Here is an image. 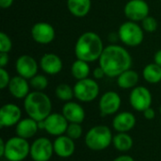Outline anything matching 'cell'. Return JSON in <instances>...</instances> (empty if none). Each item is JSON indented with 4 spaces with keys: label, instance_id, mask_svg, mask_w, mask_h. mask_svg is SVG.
<instances>
[{
    "label": "cell",
    "instance_id": "6da1fadb",
    "mask_svg": "<svg viewBox=\"0 0 161 161\" xmlns=\"http://www.w3.org/2000/svg\"><path fill=\"white\" fill-rule=\"evenodd\" d=\"M98 60L99 66L108 77L117 78L122 73L131 69L132 66V58L128 51L116 44L106 46Z\"/></svg>",
    "mask_w": 161,
    "mask_h": 161
},
{
    "label": "cell",
    "instance_id": "7a4b0ae2",
    "mask_svg": "<svg viewBox=\"0 0 161 161\" xmlns=\"http://www.w3.org/2000/svg\"><path fill=\"white\" fill-rule=\"evenodd\" d=\"M105 49L101 37L92 31L81 34L75 45V55L77 59L87 62L98 60Z\"/></svg>",
    "mask_w": 161,
    "mask_h": 161
},
{
    "label": "cell",
    "instance_id": "3957f363",
    "mask_svg": "<svg viewBox=\"0 0 161 161\" xmlns=\"http://www.w3.org/2000/svg\"><path fill=\"white\" fill-rule=\"evenodd\" d=\"M24 108L28 117L37 122L44 121L52 113V102L43 92L33 91L24 99Z\"/></svg>",
    "mask_w": 161,
    "mask_h": 161
},
{
    "label": "cell",
    "instance_id": "277c9868",
    "mask_svg": "<svg viewBox=\"0 0 161 161\" xmlns=\"http://www.w3.org/2000/svg\"><path fill=\"white\" fill-rule=\"evenodd\" d=\"M113 135L107 125H95L85 135V144L92 151H103L110 146L113 142Z\"/></svg>",
    "mask_w": 161,
    "mask_h": 161
},
{
    "label": "cell",
    "instance_id": "5b68a950",
    "mask_svg": "<svg viewBox=\"0 0 161 161\" xmlns=\"http://www.w3.org/2000/svg\"><path fill=\"white\" fill-rule=\"evenodd\" d=\"M30 144L27 140L18 136L6 142L4 158L8 161H23L30 156Z\"/></svg>",
    "mask_w": 161,
    "mask_h": 161
},
{
    "label": "cell",
    "instance_id": "8992f818",
    "mask_svg": "<svg viewBox=\"0 0 161 161\" xmlns=\"http://www.w3.org/2000/svg\"><path fill=\"white\" fill-rule=\"evenodd\" d=\"M118 36L124 44L129 47H136L143 42L144 30L138 23L126 21L120 25Z\"/></svg>",
    "mask_w": 161,
    "mask_h": 161
},
{
    "label": "cell",
    "instance_id": "52a82bcc",
    "mask_svg": "<svg viewBox=\"0 0 161 161\" xmlns=\"http://www.w3.org/2000/svg\"><path fill=\"white\" fill-rule=\"evenodd\" d=\"M73 88L75 97L83 103H90L94 101L100 92V88L96 80L90 77L77 80Z\"/></svg>",
    "mask_w": 161,
    "mask_h": 161
},
{
    "label": "cell",
    "instance_id": "ba28073f",
    "mask_svg": "<svg viewBox=\"0 0 161 161\" xmlns=\"http://www.w3.org/2000/svg\"><path fill=\"white\" fill-rule=\"evenodd\" d=\"M54 154V144L48 138L41 137L31 143L30 158L33 161H49Z\"/></svg>",
    "mask_w": 161,
    "mask_h": 161
},
{
    "label": "cell",
    "instance_id": "9c48e42d",
    "mask_svg": "<svg viewBox=\"0 0 161 161\" xmlns=\"http://www.w3.org/2000/svg\"><path fill=\"white\" fill-rule=\"evenodd\" d=\"M131 107L139 112H143L150 108L153 103V96L149 89L143 86H137L132 89L129 94Z\"/></svg>",
    "mask_w": 161,
    "mask_h": 161
},
{
    "label": "cell",
    "instance_id": "30bf717a",
    "mask_svg": "<svg viewBox=\"0 0 161 161\" xmlns=\"http://www.w3.org/2000/svg\"><path fill=\"white\" fill-rule=\"evenodd\" d=\"M124 13L128 21L142 22L149 16L150 8L145 0H129L124 8Z\"/></svg>",
    "mask_w": 161,
    "mask_h": 161
},
{
    "label": "cell",
    "instance_id": "8fae6325",
    "mask_svg": "<svg viewBox=\"0 0 161 161\" xmlns=\"http://www.w3.org/2000/svg\"><path fill=\"white\" fill-rule=\"evenodd\" d=\"M69 122L63 116L62 113L52 112L44 120V130L51 136L58 137L65 135Z\"/></svg>",
    "mask_w": 161,
    "mask_h": 161
},
{
    "label": "cell",
    "instance_id": "7c38bea8",
    "mask_svg": "<svg viewBox=\"0 0 161 161\" xmlns=\"http://www.w3.org/2000/svg\"><path fill=\"white\" fill-rule=\"evenodd\" d=\"M122 99L118 92L108 91L105 92L99 100V109L102 116H109L117 113L121 108Z\"/></svg>",
    "mask_w": 161,
    "mask_h": 161
},
{
    "label": "cell",
    "instance_id": "4fadbf2b",
    "mask_svg": "<svg viewBox=\"0 0 161 161\" xmlns=\"http://www.w3.org/2000/svg\"><path fill=\"white\" fill-rule=\"evenodd\" d=\"M22 120V110L21 108L13 104L8 103L1 107L0 108V127H12L16 125Z\"/></svg>",
    "mask_w": 161,
    "mask_h": 161
},
{
    "label": "cell",
    "instance_id": "5bb4252c",
    "mask_svg": "<svg viewBox=\"0 0 161 161\" xmlns=\"http://www.w3.org/2000/svg\"><path fill=\"white\" fill-rule=\"evenodd\" d=\"M30 34L32 39L40 44H48L55 40L56 32L52 25L46 22H38L33 25Z\"/></svg>",
    "mask_w": 161,
    "mask_h": 161
},
{
    "label": "cell",
    "instance_id": "9a60e30c",
    "mask_svg": "<svg viewBox=\"0 0 161 161\" xmlns=\"http://www.w3.org/2000/svg\"><path fill=\"white\" fill-rule=\"evenodd\" d=\"M17 75L29 80L38 74L39 65L37 60L29 55L20 56L15 62Z\"/></svg>",
    "mask_w": 161,
    "mask_h": 161
},
{
    "label": "cell",
    "instance_id": "2e32d148",
    "mask_svg": "<svg viewBox=\"0 0 161 161\" xmlns=\"http://www.w3.org/2000/svg\"><path fill=\"white\" fill-rule=\"evenodd\" d=\"M53 144L55 155L61 158H68L72 157L75 151V141L68 137L66 134L57 137Z\"/></svg>",
    "mask_w": 161,
    "mask_h": 161
},
{
    "label": "cell",
    "instance_id": "e0dca14e",
    "mask_svg": "<svg viewBox=\"0 0 161 161\" xmlns=\"http://www.w3.org/2000/svg\"><path fill=\"white\" fill-rule=\"evenodd\" d=\"M40 68L50 75H58L61 72L63 63L61 58L54 53H46L40 59Z\"/></svg>",
    "mask_w": 161,
    "mask_h": 161
},
{
    "label": "cell",
    "instance_id": "ac0fdd59",
    "mask_svg": "<svg viewBox=\"0 0 161 161\" xmlns=\"http://www.w3.org/2000/svg\"><path fill=\"white\" fill-rule=\"evenodd\" d=\"M136 123V117L132 112L122 111L114 116L112 120V126L118 133H127L135 127Z\"/></svg>",
    "mask_w": 161,
    "mask_h": 161
},
{
    "label": "cell",
    "instance_id": "d6986e66",
    "mask_svg": "<svg viewBox=\"0 0 161 161\" xmlns=\"http://www.w3.org/2000/svg\"><path fill=\"white\" fill-rule=\"evenodd\" d=\"M61 113L69 122V124L70 123L82 124L86 117L84 108L80 104L73 101L66 102L63 105Z\"/></svg>",
    "mask_w": 161,
    "mask_h": 161
},
{
    "label": "cell",
    "instance_id": "ffe728a7",
    "mask_svg": "<svg viewBox=\"0 0 161 161\" xmlns=\"http://www.w3.org/2000/svg\"><path fill=\"white\" fill-rule=\"evenodd\" d=\"M8 89L12 97L16 99H25L30 92V84L27 79L17 75L11 77Z\"/></svg>",
    "mask_w": 161,
    "mask_h": 161
},
{
    "label": "cell",
    "instance_id": "44dd1931",
    "mask_svg": "<svg viewBox=\"0 0 161 161\" xmlns=\"http://www.w3.org/2000/svg\"><path fill=\"white\" fill-rule=\"evenodd\" d=\"M39 124L36 120L27 117L23 118L16 125H15V132L16 136L21 137L23 139L28 140L33 138L38 130H39Z\"/></svg>",
    "mask_w": 161,
    "mask_h": 161
},
{
    "label": "cell",
    "instance_id": "7402d4cb",
    "mask_svg": "<svg viewBox=\"0 0 161 161\" xmlns=\"http://www.w3.org/2000/svg\"><path fill=\"white\" fill-rule=\"evenodd\" d=\"M67 8L73 16L83 18L91 10L92 0H67Z\"/></svg>",
    "mask_w": 161,
    "mask_h": 161
},
{
    "label": "cell",
    "instance_id": "603a6c76",
    "mask_svg": "<svg viewBox=\"0 0 161 161\" xmlns=\"http://www.w3.org/2000/svg\"><path fill=\"white\" fill-rule=\"evenodd\" d=\"M139 74L132 70L128 69L122 73L118 77H117V85L119 88L124 89V90H129V89H134L137 87L139 83Z\"/></svg>",
    "mask_w": 161,
    "mask_h": 161
},
{
    "label": "cell",
    "instance_id": "cb8c5ba5",
    "mask_svg": "<svg viewBox=\"0 0 161 161\" xmlns=\"http://www.w3.org/2000/svg\"><path fill=\"white\" fill-rule=\"evenodd\" d=\"M112 143L116 150L125 153V152L131 150V148L133 147L134 142H133L132 137L128 133L121 132V133H117L113 137Z\"/></svg>",
    "mask_w": 161,
    "mask_h": 161
},
{
    "label": "cell",
    "instance_id": "d4e9b609",
    "mask_svg": "<svg viewBox=\"0 0 161 161\" xmlns=\"http://www.w3.org/2000/svg\"><path fill=\"white\" fill-rule=\"evenodd\" d=\"M91 73V68L89 65V62L77 59L75 60L71 66V74L74 78L76 80H81L88 78Z\"/></svg>",
    "mask_w": 161,
    "mask_h": 161
},
{
    "label": "cell",
    "instance_id": "484cf974",
    "mask_svg": "<svg viewBox=\"0 0 161 161\" xmlns=\"http://www.w3.org/2000/svg\"><path fill=\"white\" fill-rule=\"evenodd\" d=\"M143 78L150 84H158L161 81V67L155 62L147 64L142 71Z\"/></svg>",
    "mask_w": 161,
    "mask_h": 161
},
{
    "label": "cell",
    "instance_id": "4316f807",
    "mask_svg": "<svg viewBox=\"0 0 161 161\" xmlns=\"http://www.w3.org/2000/svg\"><path fill=\"white\" fill-rule=\"evenodd\" d=\"M55 93H56V96L58 99L64 101V102L72 101V99L75 97L74 88H72L70 85H68L66 83L58 84L56 88Z\"/></svg>",
    "mask_w": 161,
    "mask_h": 161
},
{
    "label": "cell",
    "instance_id": "83f0119b",
    "mask_svg": "<svg viewBox=\"0 0 161 161\" xmlns=\"http://www.w3.org/2000/svg\"><path fill=\"white\" fill-rule=\"evenodd\" d=\"M29 84L34 91L43 92L48 87V79L45 75L37 74L35 76L29 79Z\"/></svg>",
    "mask_w": 161,
    "mask_h": 161
},
{
    "label": "cell",
    "instance_id": "f1b7e54d",
    "mask_svg": "<svg viewBox=\"0 0 161 161\" xmlns=\"http://www.w3.org/2000/svg\"><path fill=\"white\" fill-rule=\"evenodd\" d=\"M66 135L71 139H73L74 141L80 139L83 135V127L81 124L70 123L66 131Z\"/></svg>",
    "mask_w": 161,
    "mask_h": 161
},
{
    "label": "cell",
    "instance_id": "f546056e",
    "mask_svg": "<svg viewBox=\"0 0 161 161\" xmlns=\"http://www.w3.org/2000/svg\"><path fill=\"white\" fill-rule=\"evenodd\" d=\"M142 27L145 32L154 33L158 27V22L155 17L149 15L142 21Z\"/></svg>",
    "mask_w": 161,
    "mask_h": 161
},
{
    "label": "cell",
    "instance_id": "4dcf8cb0",
    "mask_svg": "<svg viewBox=\"0 0 161 161\" xmlns=\"http://www.w3.org/2000/svg\"><path fill=\"white\" fill-rule=\"evenodd\" d=\"M12 48V42L8 34L5 32L0 33V52L8 53Z\"/></svg>",
    "mask_w": 161,
    "mask_h": 161
},
{
    "label": "cell",
    "instance_id": "1f68e13d",
    "mask_svg": "<svg viewBox=\"0 0 161 161\" xmlns=\"http://www.w3.org/2000/svg\"><path fill=\"white\" fill-rule=\"evenodd\" d=\"M11 77L9 76L8 72L5 68H0V89L4 90L8 88Z\"/></svg>",
    "mask_w": 161,
    "mask_h": 161
},
{
    "label": "cell",
    "instance_id": "d6a6232c",
    "mask_svg": "<svg viewBox=\"0 0 161 161\" xmlns=\"http://www.w3.org/2000/svg\"><path fill=\"white\" fill-rule=\"evenodd\" d=\"M92 75H93V78L94 79H102L106 76V74H105V71L100 67H96L93 71H92Z\"/></svg>",
    "mask_w": 161,
    "mask_h": 161
},
{
    "label": "cell",
    "instance_id": "836d02e7",
    "mask_svg": "<svg viewBox=\"0 0 161 161\" xmlns=\"http://www.w3.org/2000/svg\"><path fill=\"white\" fill-rule=\"evenodd\" d=\"M142 113H143V116H144V118L146 120H150L151 121V120H154L155 117H156V111H155V109L152 107H150L147 109H145Z\"/></svg>",
    "mask_w": 161,
    "mask_h": 161
},
{
    "label": "cell",
    "instance_id": "e575fe53",
    "mask_svg": "<svg viewBox=\"0 0 161 161\" xmlns=\"http://www.w3.org/2000/svg\"><path fill=\"white\" fill-rule=\"evenodd\" d=\"M9 60L8 53H3L0 52V68H5Z\"/></svg>",
    "mask_w": 161,
    "mask_h": 161
},
{
    "label": "cell",
    "instance_id": "d590c367",
    "mask_svg": "<svg viewBox=\"0 0 161 161\" xmlns=\"http://www.w3.org/2000/svg\"><path fill=\"white\" fill-rule=\"evenodd\" d=\"M14 0H0V7L4 9L8 8L12 6Z\"/></svg>",
    "mask_w": 161,
    "mask_h": 161
},
{
    "label": "cell",
    "instance_id": "8d00e7d4",
    "mask_svg": "<svg viewBox=\"0 0 161 161\" xmlns=\"http://www.w3.org/2000/svg\"><path fill=\"white\" fill-rule=\"evenodd\" d=\"M113 161H135V159L128 155H122L117 157L115 159H113Z\"/></svg>",
    "mask_w": 161,
    "mask_h": 161
},
{
    "label": "cell",
    "instance_id": "74e56055",
    "mask_svg": "<svg viewBox=\"0 0 161 161\" xmlns=\"http://www.w3.org/2000/svg\"><path fill=\"white\" fill-rule=\"evenodd\" d=\"M154 62L161 67V49L156 52V54L154 56Z\"/></svg>",
    "mask_w": 161,
    "mask_h": 161
},
{
    "label": "cell",
    "instance_id": "f35d334b",
    "mask_svg": "<svg viewBox=\"0 0 161 161\" xmlns=\"http://www.w3.org/2000/svg\"><path fill=\"white\" fill-rule=\"evenodd\" d=\"M5 147H6V142L3 139H0V157L1 158H4Z\"/></svg>",
    "mask_w": 161,
    "mask_h": 161
},
{
    "label": "cell",
    "instance_id": "ab89813d",
    "mask_svg": "<svg viewBox=\"0 0 161 161\" xmlns=\"http://www.w3.org/2000/svg\"><path fill=\"white\" fill-rule=\"evenodd\" d=\"M159 110H160V113H161V106H160V108H159Z\"/></svg>",
    "mask_w": 161,
    "mask_h": 161
},
{
    "label": "cell",
    "instance_id": "60d3db41",
    "mask_svg": "<svg viewBox=\"0 0 161 161\" xmlns=\"http://www.w3.org/2000/svg\"><path fill=\"white\" fill-rule=\"evenodd\" d=\"M160 1H161V0H160Z\"/></svg>",
    "mask_w": 161,
    "mask_h": 161
}]
</instances>
